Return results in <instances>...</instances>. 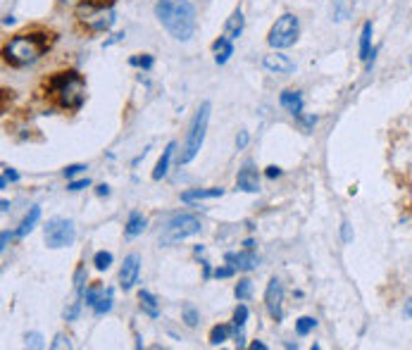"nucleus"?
<instances>
[{"instance_id": "obj_17", "label": "nucleus", "mask_w": 412, "mask_h": 350, "mask_svg": "<svg viewBox=\"0 0 412 350\" xmlns=\"http://www.w3.org/2000/svg\"><path fill=\"white\" fill-rule=\"evenodd\" d=\"M279 102H281V107H286L293 117L302 115V96L298 91H284V94L279 96Z\"/></svg>"}, {"instance_id": "obj_22", "label": "nucleus", "mask_w": 412, "mask_h": 350, "mask_svg": "<svg viewBox=\"0 0 412 350\" xmlns=\"http://www.w3.org/2000/svg\"><path fill=\"white\" fill-rule=\"evenodd\" d=\"M224 188H193V191L181 193L184 203H193V200H210V198H222Z\"/></svg>"}, {"instance_id": "obj_38", "label": "nucleus", "mask_w": 412, "mask_h": 350, "mask_svg": "<svg viewBox=\"0 0 412 350\" xmlns=\"http://www.w3.org/2000/svg\"><path fill=\"white\" fill-rule=\"evenodd\" d=\"M83 169H86V164H70V167H65V177L67 179H74L76 174H81Z\"/></svg>"}, {"instance_id": "obj_21", "label": "nucleus", "mask_w": 412, "mask_h": 350, "mask_svg": "<svg viewBox=\"0 0 412 350\" xmlns=\"http://www.w3.org/2000/svg\"><path fill=\"white\" fill-rule=\"evenodd\" d=\"M39 219H41V208H39V205H34V208H29V212L24 215L22 224L17 226V231H14V236H17V239H24V236H27L29 231L34 229L36 224H39Z\"/></svg>"}, {"instance_id": "obj_4", "label": "nucleus", "mask_w": 412, "mask_h": 350, "mask_svg": "<svg viewBox=\"0 0 412 350\" xmlns=\"http://www.w3.org/2000/svg\"><path fill=\"white\" fill-rule=\"evenodd\" d=\"M210 112H212V105L207 100L196 110V115H193V120H191V127H189V133H186L184 148H181V153H179V164H189L198 157V153H200V148H203V141H205L207 124H210Z\"/></svg>"}, {"instance_id": "obj_6", "label": "nucleus", "mask_w": 412, "mask_h": 350, "mask_svg": "<svg viewBox=\"0 0 412 350\" xmlns=\"http://www.w3.org/2000/svg\"><path fill=\"white\" fill-rule=\"evenodd\" d=\"M298 34H300L298 17L291 14V12H286L272 24V29H269V34H267V43L272 45L274 50H284V48H289V45H293L296 41H298Z\"/></svg>"}, {"instance_id": "obj_27", "label": "nucleus", "mask_w": 412, "mask_h": 350, "mask_svg": "<svg viewBox=\"0 0 412 350\" xmlns=\"http://www.w3.org/2000/svg\"><path fill=\"white\" fill-rule=\"evenodd\" d=\"M112 262H114V257H112V253H107V250H98V253L93 255V265H96L98 272L110 270Z\"/></svg>"}, {"instance_id": "obj_47", "label": "nucleus", "mask_w": 412, "mask_h": 350, "mask_svg": "<svg viewBox=\"0 0 412 350\" xmlns=\"http://www.w3.org/2000/svg\"><path fill=\"white\" fill-rule=\"evenodd\" d=\"M315 122H317V117H305V120H302V124H305V127H312Z\"/></svg>"}, {"instance_id": "obj_7", "label": "nucleus", "mask_w": 412, "mask_h": 350, "mask_svg": "<svg viewBox=\"0 0 412 350\" xmlns=\"http://www.w3.org/2000/svg\"><path fill=\"white\" fill-rule=\"evenodd\" d=\"M76 239V229H74V222H70V219H50L48 224H45V245L48 248H67V245H72Z\"/></svg>"}, {"instance_id": "obj_3", "label": "nucleus", "mask_w": 412, "mask_h": 350, "mask_svg": "<svg viewBox=\"0 0 412 350\" xmlns=\"http://www.w3.org/2000/svg\"><path fill=\"white\" fill-rule=\"evenodd\" d=\"M48 91L55 96L57 105L65 110H79L86 98V81L79 72H60L57 76L48 81Z\"/></svg>"}, {"instance_id": "obj_33", "label": "nucleus", "mask_w": 412, "mask_h": 350, "mask_svg": "<svg viewBox=\"0 0 412 350\" xmlns=\"http://www.w3.org/2000/svg\"><path fill=\"white\" fill-rule=\"evenodd\" d=\"M79 312H81V298H76V300L65 310V319L67 322H74V319L79 317Z\"/></svg>"}, {"instance_id": "obj_44", "label": "nucleus", "mask_w": 412, "mask_h": 350, "mask_svg": "<svg viewBox=\"0 0 412 350\" xmlns=\"http://www.w3.org/2000/svg\"><path fill=\"white\" fill-rule=\"evenodd\" d=\"M96 193L101 195V198H103V195H110V186H107V184H101V186L96 188Z\"/></svg>"}, {"instance_id": "obj_10", "label": "nucleus", "mask_w": 412, "mask_h": 350, "mask_svg": "<svg viewBox=\"0 0 412 350\" xmlns=\"http://www.w3.org/2000/svg\"><path fill=\"white\" fill-rule=\"evenodd\" d=\"M236 188L243 193H258L260 191V177H258V169L253 167V162H246L241 167L236 177Z\"/></svg>"}, {"instance_id": "obj_8", "label": "nucleus", "mask_w": 412, "mask_h": 350, "mask_svg": "<svg viewBox=\"0 0 412 350\" xmlns=\"http://www.w3.org/2000/svg\"><path fill=\"white\" fill-rule=\"evenodd\" d=\"M265 307H267L269 317L274 322H281L284 319V284L279 279H269L267 291H265Z\"/></svg>"}, {"instance_id": "obj_18", "label": "nucleus", "mask_w": 412, "mask_h": 350, "mask_svg": "<svg viewBox=\"0 0 412 350\" xmlns=\"http://www.w3.org/2000/svg\"><path fill=\"white\" fill-rule=\"evenodd\" d=\"M243 24H246V19H243V12L241 10H234L231 17L227 19V24H224V36L231 41H236L238 36L243 34Z\"/></svg>"}, {"instance_id": "obj_15", "label": "nucleus", "mask_w": 412, "mask_h": 350, "mask_svg": "<svg viewBox=\"0 0 412 350\" xmlns=\"http://www.w3.org/2000/svg\"><path fill=\"white\" fill-rule=\"evenodd\" d=\"M174 151H176V143L169 141V143H167V148L163 151V155H160L158 164H155V169H153L155 182H160V179L167 177V172H169V160H172V155H174Z\"/></svg>"}, {"instance_id": "obj_31", "label": "nucleus", "mask_w": 412, "mask_h": 350, "mask_svg": "<svg viewBox=\"0 0 412 350\" xmlns=\"http://www.w3.org/2000/svg\"><path fill=\"white\" fill-rule=\"evenodd\" d=\"M103 293H105V288H86V293H83V300H86V305H91V307H96L98 305V300L103 298Z\"/></svg>"}, {"instance_id": "obj_14", "label": "nucleus", "mask_w": 412, "mask_h": 350, "mask_svg": "<svg viewBox=\"0 0 412 350\" xmlns=\"http://www.w3.org/2000/svg\"><path fill=\"white\" fill-rule=\"evenodd\" d=\"M248 322V307L238 305L236 312H234V338H236V346L243 348L246 346V336H243V327Z\"/></svg>"}, {"instance_id": "obj_32", "label": "nucleus", "mask_w": 412, "mask_h": 350, "mask_svg": "<svg viewBox=\"0 0 412 350\" xmlns=\"http://www.w3.org/2000/svg\"><path fill=\"white\" fill-rule=\"evenodd\" d=\"M91 186V179H70V184H67V191L76 193V191H83V188Z\"/></svg>"}, {"instance_id": "obj_34", "label": "nucleus", "mask_w": 412, "mask_h": 350, "mask_svg": "<svg viewBox=\"0 0 412 350\" xmlns=\"http://www.w3.org/2000/svg\"><path fill=\"white\" fill-rule=\"evenodd\" d=\"M8 182H19V174L14 172L12 167H5V169H3V179H0V188L8 186Z\"/></svg>"}, {"instance_id": "obj_11", "label": "nucleus", "mask_w": 412, "mask_h": 350, "mask_svg": "<svg viewBox=\"0 0 412 350\" xmlns=\"http://www.w3.org/2000/svg\"><path fill=\"white\" fill-rule=\"evenodd\" d=\"M262 65H265V69L274 72V74H291V72L296 69L293 60H291L289 55H281V53H269V55H265Z\"/></svg>"}, {"instance_id": "obj_45", "label": "nucleus", "mask_w": 412, "mask_h": 350, "mask_svg": "<svg viewBox=\"0 0 412 350\" xmlns=\"http://www.w3.org/2000/svg\"><path fill=\"white\" fill-rule=\"evenodd\" d=\"M403 315L412 319V298H410L408 303H405V307H403Z\"/></svg>"}, {"instance_id": "obj_25", "label": "nucleus", "mask_w": 412, "mask_h": 350, "mask_svg": "<svg viewBox=\"0 0 412 350\" xmlns=\"http://www.w3.org/2000/svg\"><path fill=\"white\" fill-rule=\"evenodd\" d=\"M112 305H114V288H105V293H103V298L98 300V305L93 307V312H96V317H103L112 310Z\"/></svg>"}, {"instance_id": "obj_30", "label": "nucleus", "mask_w": 412, "mask_h": 350, "mask_svg": "<svg viewBox=\"0 0 412 350\" xmlns=\"http://www.w3.org/2000/svg\"><path fill=\"white\" fill-rule=\"evenodd\" d=\"M315 327H317L315 317H300L298 322H296V333H298V336H307Z\"/></svg>"}, {"instance_id": "obj_39", "label": "nucleus", "mask_w": 412, "mask_h": 350, "mask_svg": "<svg viewBox=\"0 0 412 350\" xmlns=\"http://www.w3.org/2000/svg\"><path fill=\"white\" fill-rule=\"evenodd\" d=\"M341 239H343V243H351V241H353V226H351V222H343L341 224Z\"/></svg>"}, {"instance_id": "obj_50", "label": "nucleus", "mask_w": 412, "mask_h": 350, "mask_svg": "<svg viewBox=\"0 0 412 350\" xmlns=\"http://www.w3.org/2000/svg\"><path fill=\"white\" fill-rule=\"evenodd\" d=\"M410 69H412V60H410Z\"/></svg>"}, {"instance_id": "obj_41", "label": "nucleus", "mask_w": 412, "mask_h": 350, "mask_svg": "<svg viewBox=\"0 0 412 350\" xmlns=\"http://www.w3.org/2000/svg\"><path fill=\"white\" fill-rule=\"evenodd\" d=\"M248 141H250L248 131H238V136H236V146H238V151H243V148L248 146Z\"/></svg>"}, {"instance_id": "obj_2", "label": "nucleus", "mask_w": 412, "mask_h": 350, "mask_svg": "<svg viewBox=\"0 0 412 350\" xmlns=\"http://www.w3.org/2000/svg\"><path fill=\"white\" fill-rule=\"evenodd\" d=\"M53 34H19L5 45V63L12 67H27L34 65L53 43Z\"/></svg>"}, {"instance_id": "obj_49", "label": "nucleus", "mask_w": 412, "mask_h": 350, "mask_svg": "<svg viewBox=\"0 0 412 350\" xmlns=\"http://www.w3.org/2000/svg\"><path fill=\"white\" fill-rule=\"evenodd\" d=\"M62 5H70V3H74V0H60Z\"/></svg>"}, {"instance_id": "obj_16", "label": "nucleus", "mask_w": 412, "mask_h": 350, "mask_svg": "<svg viewBox=\"0 0 412 350\" xmlns=\"http://www.w3.org/2000/svg\"><path fill=\"white\" fill-rule=\"evenodd\" d=\"M212 50H215V63L227 65L229 58L234 55V41L227 39V36H220V39L212 43Z\"/></svg>"}, {"instance_id": "obj_1", "label": "nucleus", "mask_w": 412, "mask_h": 350, "mask_svg": "<svg viewBox=\"0 0 412 350\" xmlns=\"http://www.w3.org/2000/svg\"><path fill=\"white\" fill-rule=\"evenodd\" d=\"M155 17L174 41L186 43L196 34V8L189 0H158Z\"/></svg>"}, {"instance_id": "obj_28", "label": "nucleus", "mask_w": 412, "mask_h": 350, "mask_svg": "<svg viewBox=\"0 0 412 350\" xmlns=\"http://www.w3.org/2000/svg\"><path fill=\"white\" fill-rule=\"evenodd\" d=\"M181 319H184L186 327H198V322H200V315H198V310L191 305V303H186L184 307H181Z\"/></svg>"}, {"instance_id": "obj_19", "label": "nucleus", "mask_w": 412, "mask_h": 350, "mask_svg": "<svg viewBox=\"0 0 412 350\" xmlns=\"http://www.w3.org/2000/svg\"><path fill=\"white\" fill-rule=\"evenodd\" d=\"M145 217L141 212H129V219H127V224H124V234L129 236V239H136V236H141L145 231Z\"/></svg>"}, {"instance_id": "obj_13", "label": "nucleus", "mask_w": 412, "mask_h": 350, "mask_svg": "<svg viewBox=\"0 0 412 350\" xmlns=\"http://www.w3.org/2000/svg\"><path fill=\"white\" fill-rule=\"evenodd\" d=\"M83 22L93 29V32H105L114 24V12L112 10H101V12H93L91 17H86Z\"/></svg>"}, {"instance_id": "obj_24", "label": "nucleus", "mask_w": 412, "mask_h": 350, "mask_svg": "<svg viewBox=\"0 0 412 350\" xmlns=\"http://www.w3.org/2000/svg\"><path fill=\"white\" fill-rule=\"evenodd\" d=\"M372 22L362 24V34H360V60H369V53H372Z\"/></svg>"}, {"instance_id": "obj_40", "label": "nucleus", "mask_w": 412, "mask_h": 350, "mask_svg": "<svg viewBox=\"0 0 412 350\" xmlns=\"http://www.w3.org/2000/svg\"><path fill=\"white\" fill-rule=\"evenodd\" d=\"M132 65H138V67H143V69H150V67H153V58H150V55H143V58H132Z\"/></svg>"}, {"instance_id": "obj_29", "label": "nucleus", "mask_w": 412, "mask_h": 350, "mask_svg": "<svg viewBox=\"0 0 412 350\" xmlns=\"http://www.w3.org/2000/svg\"><path fill=\"white\" fill-rule=\"evenodd\" d=\"M234 296L238 298V300H248L250 296H253V281L250 279H241L234 288Z\"/></svg>"}, {"instance_id": "obj_20", "label": "nucleus", "mask_w": 412, "mask_h": 350, "mask_svg": "<svg viewBox=\"0 0 412 350\" xmlns=\"http://www.w3.org/2000/svg\"><path fill=\"white\" fill-rule=\"evenodd\" d=\"M138 300H141V310H143L145 315L153 317V319H158V317H160V303H158V298H155L153 293L145 291V288H141Z\"/></svg>"}, {"instance_id": "obj_48", "label": "nucleus", "mask_w": 412, "mask_h": 350, "mask_svg": "<svg viewBox=\"0 0 412 350\" xmlns=\"http://www.w3.org/2000/svg\"><path fill=\"white\" fill-rule=\"evenodd\" d=\"M0 205H3V208H0V210H3V212H8V210H10V203H8V200H3V203H0Z\"/></svg>"}, {"instance_id": "obj_23", "label": "nucleus", "mask_w": 412, "mask_h": 350, "mask_svg": "<svg viewBox=\"0 0 412 350\" xmlns=\"http://www.w3.org/2000/svg\"><path fill=\"white\" fill-rule=\"evenodd\" d=\"M114 0H81L79 5V17L86 19L93 12H101V10H112Z\"/></svg>"}, {"instance_id": "obj_42", "label": "nucleus", "mask_w": 412, "mask_h": 350, "mask_svg": "<svg viewBox=\"0 0 412 350\" xmlns=\"http://www.w3.org/2000/svg\"><path fill=\"white\" fill-rule=\"evenodd\" d=\"M265 174H267L269 179H276V177H281V167H276V164H269L267 172H265Z\"/></svg>"}, {"instance_id": "obj_46", "label": "nucleus", "mask_w": 412, "mask_h": 350, "mask_svg": "<svg viewBox=\"0 0 412 350\" xmlns=\"http://www.w3.org/2000/svg\"><path fill=\"white\" fill-rule=\"evenodd\" d=\"M250 348H253V350H267V346H265V343H260V341H253V343H250Z\"/></svg>"}, {"instance_id": "obj_12", "label": "nucleus", "mask_w": 412, "mask_h": 350, "mask_svg": "<svg viewBox=\"0 0 412 350\" xmlns=\"http://www.w3.org/2000/svg\"><path fill=\"white\" fill-rule=\"evenodd\" d=\"M224 260L227 262H231L236 270H241V272H250V270H255L258 267V255L253 253V250H243V253H227L224 255Z\"/></svg>"}, {"instance_id": "obj_9", "label": "nucleus", "mask_w": 412, "mask_h": 350, "mask_svg": "<svg viewBox=\"0 0 412 350\" xmlns=\"http://www.w3.org/2000/svg\"><path fill=\"white\" fill-rule=\"evenodd\" d=\"M138 272H141V257L136 253L127 255L124 257L122 270H119V286H122L124 291H132L138 281Z\"/></svg>"}, {"instance_id": "obj_37", "label": "nucleus", "mask_w": 412, "mask_h": 350, "mask_svg": "<svg viewBox=\"0 0 412 350\" xmlns=\"http://www.w3.org/2000/svg\"><path fill=\"white\" fill-rule=\"evenodd\" d=\"M27 346L31 348H45L43 338H41V333H27Z\"/></svg>"}, {"instance_id": "obj_43", "label": "nucleus", "mask_w": 412, "mask_h": 350, "mask_svg": "<svg viewBox=\"0 0 412 350\" xmlns=\"http://www.w3.org/2000/svg\"><path fill=\"white\" fill-rule=\"evenodd\" d=\"M10 239H12V234H10V231H3V241H0V250H5V248H8Z\"/></svg>"}, {"instance_id": "obj_36", "label": "nucleus", "mask_w": 412, "mask_h": 350, "mask_svg": "<svg viewBox=\"0 0 412 350\" xmlns=\"http://www.w3.org/2000/svg\"><path fill=\"white\" fill-rule=\"evenodd\" d=\"M234 272H236V267H217L215 270V279H229V276H234Z\"/></svg>"}, {"instance_id": "obj_26", "label": "nucleus", "mask_w": 412, "mask_h": 350, "mask_svg": "<svg viewBox=\"0 0 412 350\" xmlns=\"http://www.w3.org/2000/svg\"><path fill=\"white\" fill-rule=\"evenodd\" d=\"M231 333H234V329L229 327V324H217V327H212V331H210V346H222V343L227 341Z\"/></svg>"}, {"instance_id": "obj_35", "label": "nucleus", "mask_w": 412, "mask_h": 350, "mask_svg": "<svg viewBox=\"0 0 412 350\" xmlns=\"http://www.w3.org/2000/svg\"><path fill=\"white\" fill-rule=\"evenodd\" d=\"M50 348H53V350H60V348H72L70 336H65V333H57V336H55V341L50 343Z\"/></svg>"}, {"instance_id": "obj_5", "label": "nucleus", "mask_w": 412, "mask_h": 350, "mask_svg": "<svg viewBox=\"0 0 412 350\" xmlns=\"http://www.w3.org/2000/svg\"><path fill=\"white\" fill-rule=\"evenodd\" d=\"M203 224L196 215L181 212L176 217H172L169 222L165 224V229L160 231V245H176L181 241L191 239V236L200 234Z\"/></svg>"}]
</instances>
